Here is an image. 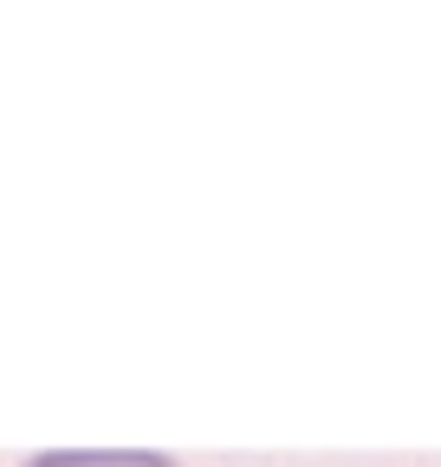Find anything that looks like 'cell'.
<instances>
[{"instance_id":"cell-1","label":"cell","mask_w":441,"mask_h":467,"mask_svg":"<svg viewBox=\"0 0 441 467\" xmlns=\"http://www.w3.org/2000/svg\"><path fill=\"white\" fill-rule=\"evenodd\" d=\"M26 467H176V461L143 454V448H66V454H39Z\"/></svg>"}]
</instances>
